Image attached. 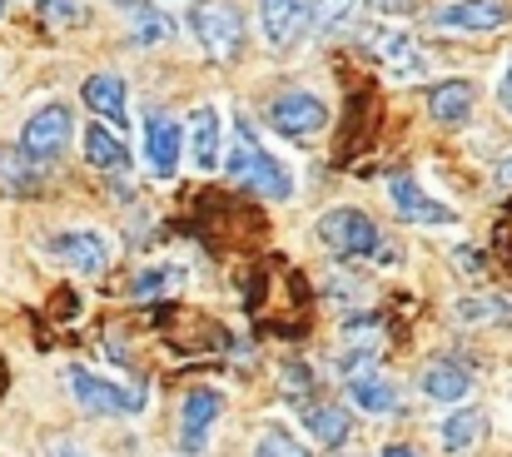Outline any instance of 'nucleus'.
Masks as SVG:
<instances>
[{
  "mask_svg": "<svg viewBox=\"0 0 512 457\" xmlns=\"http://www.w3.org/2000/svg\"><path fill=\"white\" fill-rule=\"evenodd\" d=\"M224 174H229L234 184L264 194V199H289V194H294V174H289V164L274 159V154L259 145V135L249 130V120L234 125V145H229V154H224Z\"/></svg>",
  "mask_w": 512,
  "mask_h": 457,
  "instance_id": "obj_1",
  "label": "nucleus"
},
{
  "mask_svg": "<svg viewBox=\"0 0 512 457\" xmlns=\"http://www.w3.org/2000/svg\"><path fill=\"white\" fill-rule=\"evenodd\" d=\"M189 30H194V40L204 45L209 60H234L244 50V20L224 0H199L189 10Z\"/></svg>",
  "mask_w": 512,
  "mask_h": 457,
  "instance_id": "obj_2",
  "label": "nucleus"
},
{
  "mask_svg": "<svg viewBox=\"0 0 512 457\" xmlns=\"http://www.w3.org/2000/svg\"><path fill=\"white\" fill-rule=\"evenodd\" d=\"M319 244L334 254V259H368L378 254V224L363 214V209H334L319 219Z\"/></svg>",
  "mask_w": 512,
  "mask_h": 457,
  "instance_id": "obj_3",
  "label": "nucleus"
},
{
  "mask_svg": "<svg viewBox=\"0 0 512 457\" xmlns=\"http://www.w3.org/2000/svg\"><path fill=\"white\" fill-rule=\"evenodd\" d=\"M70 140H75V120H70V110H65V105H45V110H35V115L25 120L20 150L30 154L35 164H55L60 154L70 150Z\"/></svg>",
  "mask_w": 512,
  "mask_h": 457,
  "instance_id": "obj_4",
  "label": "nucleus"
},
{
  "mask_svg": "<svg viewBox=\"0 0 512 457\" xmlns=\"http://www.w3.org/2000/svg\"><path fill=\"white\" fill-rule=\"evenodd\" d=\"M45 254H50L55 264L75 269V274H105V264H110V239L95 234V229H60V234L45 239Z\"/></svg>",
  "mask_w": 512,
  "mask_h": 457,
  "instance_id": "obj_5",
  "label": "nucleus"
},
{
  "mask_svg": "<svg viewBox=\"0 0 512 457\" xmlns=\"http://www.w3.org/2000/svg\"><path fill=\"white\" fill-rule=\"evenodd\" d=\"M70 393H75V403H80L85 413H95V418H130V413L145 408L135 393H125L120 383H110V378H100V373H85V368H70Z\"/></svg>",
  "mask_w": 512,
  "mask_h": 457,
  "instance_id": "obj_6",
  "label": "nucleus"
},
{
  "mask_svg": "<svg viewBox=\"0 0 512 457\" xmlns=\"http://www.w3.org/2000/svg\"><path fill=\"white\" fill-rule=\"evenodd\" d=\"M269 125L279 135H289V140H309V135H319L329 125V105L319 95H309V90H289V95H279L269 105Z\"/></svg>",
  "mask_w": 512,
  "mask_h": 457,
  "instance_id": "obj_7",
  "label": "nucleus"
},
{
  "mask_svg": "<svg viewBox=\"0 0 512 457\" xmlns=\"http://www.w3.org/2000/svg\"><path fill=\"white\" fill-rule=\"evenodd\" d=\"M259 20L274 50H294L314 30V0H259Z\"/></svg>",
  "mask_w": 512,
  "mask_h": 457,
  "instance_id": "obj_8",
  "label": "nucleus"
},
{
  "mask_svg": "<svg viewBox=\"0 0 512 457\" xmlns=\"http://www.w3.org/2000/svg\"><path fill=\"white\" fill-rule=\"evenodd\" d=\"M219 413H224L219 388H194V393L184 398V408H179V448H184V457L204 453V443H209Z\"/></svg>",
  "mask_w": 512,
  "mask_h": 457,
  "instance_id": "obj_9",
  "label": "nucleus"
},
{
  "mask_svg": "<svg viewBox=\"0 0 512 457\" xmlns=\"http://www.w3.org/2000/svg\"><path fill=\"white\" fill-rule=\"evenodd\" d=\"M179 154H184V125H174L165 110H150L145 115V159H150L155 179H170L179 169Z\"/></svg>",
  "mask_w": 512,
  "mask_h": 457,
  "instance_id": "obj_10",
  "label": "nucleus"
},
{
  "mask_svg": "<svg viewBox=\"0 0 512 457\" xmlns=\"http://www.w3.org/2000/svg\"><path fill=\"white\" fill-rule=\"evenodd\" d=\"M388 199H393V214L408 219V224H453V209L438 204L433 194H423L418 179H408V174L388 179Z\"/></svg>",
  "mask_w": 512,
  "mask_h": 457,
  "instance_id": "obj_11",
  "label": "nucleus"
},
{
  "mask_svg": "<svg viewBox=\"0 0 512 457\" xmlns=\"http://www.w3.org/2000/svg\"><path fill=\"white\" fill-rule=\"evenodd\" d=\"M508 5L503 0H453L443 10H433V25L438 30H498L508 25Z\"/></svg>",
  "mask_w": 512,
  "mask_h": 457,
  "instance_id": "obj_12",
  "label": "nucleus"
},
{
  "mask_svg": "<svg viewBox=\"0 0 512 457\" xmlns=\"http://www.w3.org/2000/svg\"><path fill=\"white\" fill-rule=\"evenodd\" d=\"M130 10H125V25H130V40L135 45H145V50H155V45H170L174 35H179V25H174V15L165 5H150V0H125Z\"/></svg>",
  "mask_w": 512,
  "mask_h": 457,
  "instance_id": "obj_13",
  "label": "nucleus"
},
{
  "mask_svg": "<svg viewBox=\"0 0 512 457\" xmlns=\"http://www.w3.org/2000/svg\"><path fill=\"white\" fill-rule=\"evenodd\" d=\"M189 154L199 169H224V125L214 105H199L189 115Z\"/></svg>",
  "mask_w": 512,
  "mask_h": 457,
  "instance_id": "obj_14",
  "label": "nucleus"
},
{
  "mask_svg": "<svg viewBox=\"0 0 512 457\" xmlns=\"http://www.w3.org/2000/svg\"><path fill=\"white\" fill-rule=\"evenodd\" d=\"M80 95H85V105H90L95 115H105V120H115V125L130 120V90H125L120 75H90V80L80 85Z\"/></svg>",
  "mask_w": 512,
  "mask_h": 457,
  "instance_id": "obj_15",
  "label": "nucleus"
},
{
  "mask_svg": "<svg viewBox=\"0 0 512 457\" xmlns=\"http://www.w3.org/2000/svg\"><path fill=\"white\" fill-rule=\"evenodd\" d=\"M348 403L358 408V413H393L398 408V388L383 378V373H373V368H363V373H348Z\"/></svg>",
  "mask_w": 512,
  "mask_h": 457,
  "instance_id": "obj_16",
  "label": "nucleus"
},
{
  "mask_svg": "<svg viewBox=\"0 0 512 457\" xmlns=\"http://www.w3.org/2000/svg\"><path fill=\"white\" fill-rule=\"evenodd\" d=\"M473 85L468 80H438L433 90H428V115L438 120V125H463L468 115H473Z\"/></svg>",
  "mask_w": 512,
  "mask_h": 457,
  "instance_id": "obj_17",
  "label": "nucleus"
},
{
  "mask_svg": "<svg viewBox=\"0 0 512 457\" xmlns=\"http://www.w3.org/2000/svg\"><path fill=\"white\" fill-rule=\"evenodd\" d=\"M423 393H428L433 403H463V398L473 393V373H468L463 363H453V358H438V363L423 373Z\"/></svg>",
  "mask_w": 512,
  "mask_h": 457,
  "instance_id": "obj_18",
  "label": "nucleus"
},
{
  "mask_svg": "<svg viewBox=\"0 0 512 457\" xmlns=\"http://www.w3.org/2000/svg\"><path fill=\"white\" fill-rule=\"evenodd\" d=\"M85 164H95L100 174H130V150L105 125H85Z\"/></svg>",
  "mask_w": 512,
  "mask_h": 457,
  "instance_id": "obj_19",
  "label": "nucleus"
},
{
  "mask_svg": "<svg viewBox=\"0 0 512 457\" xmlns=\"http://www.w3.org/2000/svg\"><path fill=\"white\" fill-rule=\"evenodd\" d=\"M483 433H488V418H483L478 408H458V413H448L443 428H438V438H443L448 453H468Z\"/></svg>",
  "mask_w": 512,
  "mask_h": 457,
  "instance_id": "obj_20",
  "label": "nucleus"
},
{
  "mask_svg": "<svg viewBox=\"0 0 512 457\" xmlns=\"http://www.w3.org/2000/svg\"><path fill=\"white\" fill-rule=\"evenodd\" d=\"M368 40H373V55H383L393 65V75H418L423 70V60L413 55V40L403 30H368Z\"/></svg>",
  "mask_w": 512,
  "mask_h": 457,
  "instance_id": "obj_21",
  "label": "nucleus"
},
{
  "mask_svg": "<svg viewBox=\"0 0 512 457\" xmlns=\"http://www.w3.org/2000/svg\"><path fill=\"white\" fill-rule=\"evenodd\" d=\"M309 433H314L324 448H339V443H348V413H343L339 403L309 408Z\"/></svg>",
  "mask_w": 512,
  "mask_h": 457,
  "instance_id": "obj_22",
  "label": "nucleus"
},
{
  "mask_svg": "<svg viewBox=\"0 0 512 457\" xmlns=\"http://www.w3.org/2000/svg\"><path fill=\"white\" fill-rule=\"evenodd\" d=\"M179 279H184V274H179L174 264H160V269H145V274L130 284V294H135V299H160V294H174V289H179Z\"/></svg>",
  "mask_w": 512,
  "mask_h": 457,
  "instance_id": "obj_23",
  "label": "nucleus"
},
{
  "mask_svg": "<svg viewBox=\"0 0 512 457\" xmlns=\"http://www.w3.org/2000/svg\"><path fill=\"white\" fill-rule=\"evenodd\" d=\"M254 457H314L294 433H284V428H269L259 443H254Z\"/></svg>",
  "mask_w": 512,
  "mask_h": 457,
  "instance_id": "obj_24",
  "label": "nucleus"
},
{
  "mask_svg": "<svg viewBox=\"0 0 512 457\" xmlns=\"http://www.w3.org/2000/svg\"><path fill=\"white\" fill-rule=\"evenodd\" d=\"M25 150H0V189H10V194H20V189H30V169H25Z\"/></svg>",
  "mask_w": 512,
  "mask_h": 457,
  "instance_id": "obj_25",
  "label": "nucleus"
},
{
  "mask_svg": "<svg viewBox=\"0 0 512 457\" xmlns=\"http://www.w3.org/2000/svg\"><path fill=\"white\" fill-rule=\"evenodd\" d=\"M458 318H463V323H488V318H512V304H503V299H463V304H458Z\"/></svg>",
  "mask_w": 512,
  "mask_h": 457,
  "instance_id": "obj_26",
  "label": "nucleus"
},
{
  "mask_svg": "<svg viewBox=\"0 0 512 457\" xmlns=\"http://www.w3.org/2000/svg\"><path fill=\"white\" fill-rule=\"evenodd\" d=\"M353 10H358V0H314V25L319 30H339Z\"/></svg>",
  "mask_w": 512,
  "mask_h": 457,
  "instance_id": "obj_27",
  "label": "nucleus"
},
{
  "mask_svg": "<svg viewBox=\"0 0 512 457\" xmlns=\"http://www.w3.org/2000/svg\"><path fill=\"white\" fill-rule=\"evenodd\" d=\"M35 5H40L55 25H75V20H80V0H35Z\"/></svg>",
  "mask_w": 512,
  "mask_h": 457,
  "instance_id": "obj_28",
  "label": "nucleus"
},
{
  "mask_svg": "<svg viewBox=\"0 0 512 457\" xmlns=\"http://www.w3.org/2000/svg\"><path fill=\"white\" fill-rule=\"evenodd\" d=\"M378 15H398V10H408V0H368Z\"/></svg>",
  "mask_w": 512,
  "mask_h": 457,
  "instance_id": "obj_29",
  "label": "nucleus"
},
{
  "mask_svg": "<svg viewBox=\"0 0 512 457\" xmlns=\"http://www.w3.org/2000/svg\"><path fill=\"white\" fill-rule=\"evenodd\" d=\"M50 457H90V453H85V448H75V443H55Z\"/></svg>",
  "mask_w": 512,
  "mask_h": 457,
  "instance_id": "obj_30",
  "label": "nucleus"
},
{
  "mask_svg": "<svg viewBox=\"0 0 512 457\" xmlns=\"http://www.w3.org/2000/svg\"><path fill=\"white\" fill-rule=\"evenodd\" d=\"M498 95H503V105L512 110V60H508V75H503V85H498Z\"/></svg>",
  "mask_w": 512,
  "mask_h": 457,
  "instance_id": "obj_31",
  "label": "nucleus"
},
{
  "mask_svg": "<svg viewBox=\"0 0 512 457\" xmlns=\"http://www.w3.org/2000/svg\"><path fill=\"white\" fill-rule=\"evenodd\" d=\"M383 457H418L413 448H403V443H393V448H383Z\"/></svg>",
  "mask_w": 512,
  "mask_h": 457,
  "instance_id": "obj_32",
  "label": "nucleus"
},
{
  "mask_svg": "<svg viewBox=\"0 0 512 457\" xmlns=\"http://www.w3.org/2000/svg\"><path fill=\"white\" fill-rule=\"evenodd\" d=\"M503 179H508V184H512V154H508V159H503Z\"/></svg>",
  "mask_w": 512,
  "mask_h": 457,
  "instance_id": "obj_33",
  "label": "nucleus"
},
{
  "mask_svg": "<svg viewBox=\"0 0 512 457\" xmlns=\"http://www.w3.org/2000/svg\"><path fill=\"white\" fill-rule=\"evenodd\" d=\"M5 5H10V0H0V20H5Z\"/></svg>",
  "mask_w": 512,
  "mask_h": 457,
  "instance_id": "obj_34",
  "label": "nucleus"
}]
</instances>
